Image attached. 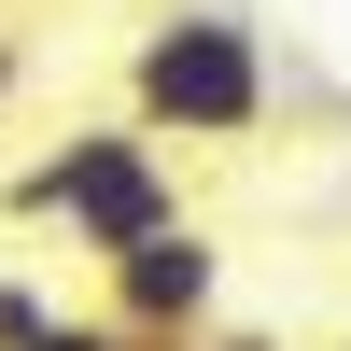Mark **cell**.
<instances>
[{
	"mask_svg": "<svg viewBox=\"0 0 351 351\" xmlns=\"http://www.w3.org/2000/svg\"><path fill=\"white\" fill-rule=\"evenodd\" d=\"M127 112L155 141L239 155V141L281 112V56H267V28H253L239 0H169V14L127 43Z\"/></svg>",
	"mask_w": 351,
	"mask_h": 351,
	"instance_id": "cell-1",
	"label": "cell"
},
{
	"mask_svg": "<svg viewBox=\"0 0 351 351\" xmlns=\"http://www.w3.org/2000/svg\"><path fill=\"white\" fill-rule=\"evenodd\" d=\"M99 309H112V324H169V337L225 324V239H211L197 211H169L155 239L99 253Z\"/></svg>",
	"mask_w": 351,
	"mask_h": 351,
	"instance_id": "cell-3",
	"label": "cell"
},
{
	"mask_svg": "<svg viewBox=\"0 0 351 351\" xmlns=\"http://www.w3.org/2000/svg\"><path fill=\"white\" fill-rule=\"evenodd\" d=\"M28 351H112V324H99V309H84V324H71V309H56V324L28 337Z\"/></svg>",
	"mask_w": 351,
	"mask_h": 351,
	"instance_id": "cell-5",
	"label": "cell"
},
{
	"mask_svg": "<svg viewBox=\"0 0 351 351\" xmlns=\"http://www.w3.org/2000/svg\"><path fill=\"white\" fill-rule=\"evenodd\" d=\"M0 211L43 225V239H71V253H127V239H155L183 211V169H169V141L141 112H99V127L43 141L28 169H0Z\"/></svg>",
	"mask_w": 351,
	"mask_h": 351,
	"instance_id": "cell-2",
	"label": "cell"
},
{
	"mask_svg": "<svg viewBox=\"0 0 351 351\" xmlns=\"http://www.w3.org/2000/svg\"><path fill=\"white\" fill-rule=\"evenodd\" d=\"M43 324H56V295H43V281H0V351H28Z\"/></svg>",
	"mask_w": 351,
	"mask_h": 351,
	"instance_id": "cell-4",
	"label": "cell"
},
{
	"mask_svg": "<svg viewBox=\"0 0 351 351\" xmlns=\"http://www.w3.org/2000/svg\"><path fill=\"white\" fill-rule=\"evenodd\" d=\"M197 351H281L267 324H197Z\"/></svg>",
	"mask_w": 351,
	"mask_h": 351,
	"instance_id": "cell-6",
	"label": "cell"
},
{
	"mask_svg": "<svg viewBox=\"0 0 351 351\" xmlns=\"http://www.w3.org/2000/svg\"><path fill=\"white\" fill-rule=\"evenodd\" d=\"M337 351H351V337H337Z\"/></svg>",
	"mask_w": 351,
	"mask_h": 351,
	"instance_id": "cell-7",
	"label": "cell"
}]
</instances>
